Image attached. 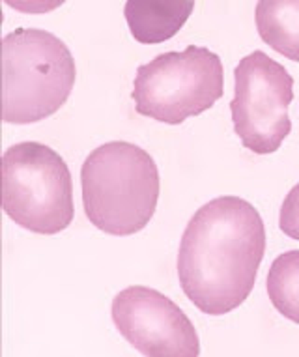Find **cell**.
I'll use <instances>...</instances> for the list:
<instances>
[{
    "instance_id": "obj_1",
    "label": "cell",
    "mask_w": 299,
    "mask_h": 357,
    "mask_svg": "<svg viewBox=\"0 0 299 357\" xmlns=\"http://www.w3.org/2000/svg\"><path fill=\"white\" fill-rule=\"evenodd\" d=\"M266 252V227L245 199L224 195L189 219L178 251L187 299L210 317L238 309L252 292Z\"/></svg>"
},
{
    "instance_id": "obj_2",
    "label": "cell",
    "mask_w": 299,
    "mask_h": 357,
    "mask_svg": "<svg viewBox=\"0 0 299 357\" xmlns=\"http://www.w3.org/2000/svg\"><path fill=\"white\" fill-rule=\"evenodd\" d=\"M82 206L95 229L133 236L152 221L159 200V170L146 150L112 141L89 153L81 169Z\"/></svg>"
},
{
    "instance_id": "obj_3",
    "label": "cell",
    "mask_w": 299,
    "mask_h": 357,
    "mask_svg": "<svg viewBox=\"0 0 299 357\" xmlns=\"http://www.w3.org/2000/svg\"><path fill=\"white\" fill-rule=\"evenodd\" d=\"M2 120L34 123L59 111L75 86V59L59 36L15 29L2 38Z\"/></svg>"
},
{
    "instance_id": "obj_4",
    "label": "cell",
    "mask_w": 299,
    "mask_h": 357,
    "mask_svg": "<svg viewBox=\"0 0 299 357\" xmlns=\"http://www.w3.org/2000/svg\"><path fill=\"white\" fill-rule=\"evenodd\" d=\"M2 208L15 225L34 234L53 236L73 221L70 167L53 148L17 142L2 153Z\"/></svg>"
},
{
    "instance_id": "obj_5",
    "label": "cell",
    "mask_w": 299,
    "mask_h": 357,
    "mask_svg": "<svg viewBox=\"0 0 299 357\" xmlns=\"http://www.w3.org/2000/svg\"><path fill=\"white\" fill-rule=\"evenodd\" d=\"M223 92L224 70L219 54L189 45L139 66L131 96L139 114L178 126L211 109Z\"/></svg>"
},
{
    "instance_id": "obj_6",
    "label": "cell",
    "mask_w": 299,
    "mask_h": 357,
    "mask_svg": "<svg viewBox=\"0 0 299 357\" xmlns=\"http://www.w3.org/2000/svg\"><path fill=\"white\" fill-rule=\"evenodd\" d=\"M293 100V77L264 51L240 60L234 70L230 112L241 144L259 153L277 152L292 131L288 107Z\"/></svg>"
},
{
    "instance_id": "obj_7",
    "label": "cell",
    "mask_w": 299,
    "mask_h": 357,
    "mask_svg": "<svg viewBox=\"0 0 299 357\" xmlns=\"http://www.w3.org/2000/svg\"><path fill=\"white\" fill-rule=\"evenodd\" d=\"M112 322L144 357H199L193 322L170 298L150 287H128L112 299Z\"/></svg>"
},
{
    "instance_id": "obj_8",
    "label": "cell",
    "mask_w": 299,
    "mask_h": 357,
    "mask_svg": "<svg viewBox=\"0 0 299 357\" xmlns=\"http://www.w3.org/2000/svg\"><path fill=\"white\" fill-rule=\"evenodd\" d=\"M193 10L194 0H128L123 15L139 43L155 45L174 38Z\"/></svg>"
},
{
    "instance_id": "obj_9",
    "label": "cell",
    "mask_w": 299,
    "mask_h": 357,
    "mask_svg": "<svg viewBox=\"0 0 299 357\" xmlns=\"http://www.w3.org/2000/svg\"><path fill=\"white\" fill-rule=\"evenodd\" d=\"M254 23L266 45L299 62V0H259Z\"/></svg>"
},
{
    "instance_id": "obj_10",
    "label": "cell",
    "mask_w": 299,
    "mask_h": 357,
    "mask_svg": "<svg viewBox=\"0 0 299 357\" xmlns=\"http://www.w3.org/2000/svg\"><path fill=\"white\" fill-rule=\"evenodd\" d=\"M268 296L282 317L299 326V249L273 260L268 271Z\"/></svg>"
},
{
    "instance_id": "obj_11",
    "label": "cell",
    "mask_w": 299,
    "mask_h": 357,
    "mask_svg": "<svg viewBox=\"0 0 299 357\" xmlns=\"http://www.w3.org/2000/svg\"><path fill=\"white\" fill-rule=\"evenodd\" d=\"M279 227L288 238L299 241V182L288 191L282 200Z\"/></svg>"
},
{
    "instance_id": "obj_12",
    "label": "cell",
    "mask_w": 299,
    "mask_h": 357,
    "mask_svg": "<svg viewBox=\"0 0 299 357\" xmlns=\"http://www.w3.org/2000/svg\"><path fill=\"white\" fill-rule=\"evenodd\" d=\"M66 0H4V4L15 12L30 13V15H43V13L59 10Z\"/></svg>"
}]
</instances>
